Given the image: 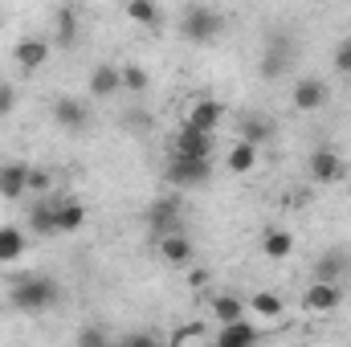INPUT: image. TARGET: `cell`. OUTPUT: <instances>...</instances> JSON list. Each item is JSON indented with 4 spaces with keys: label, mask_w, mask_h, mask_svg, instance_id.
I'll list each match as a JSON object with an SVG mask.
<instances>
[{
    "label": "cell",
    "mask_w": 351,
    "mask_h": 347,
    "mask_svg": "<svg viewBox=\"0 0 351 347\" xmlns=\"http://www.w3.org/2000/svg\"><path fill=\"white\" fill-rule=\"evenodd\" d=\"M90 102L78 94H58L53 98V123L66 131V135H86L90 131Z\"/></svg>",
    "instance_id": "cell-6"
},
{
    "label": "cell",
    "mask_w": 351,
    "mask_h": 347,
    "mask_svg": "<svg viewBox=\"0 0 351 347\" xmlns=\"http://www.w3.org/2000/svg\"><path fill=\"white\" fill-rule=\"evenodd\" d=\"M82 225H86V204H82V200L53 196V229H58V237H66V233H78Z\"/></svg>",
    "instance_id": "cell-16"
},
{
    "label": "cell",
    "mask_w": 351,
    "mask_h": 347,
    "mask_svg": "<svg viewBox=\"0 0 351 347\" xmlns=\"http://www.w3.org/2000/svg\"><path fill=\"white\" fill-rule=\"evenodd\" d=\"M29 229L41 233V237H58V229H53V200H49V196L29 208Z\"/></svg>",
    "instance_id": "cell-26"
},
{
    "label": "cell",
    "mask_w": 351,
    "mask_h": 347,
    "mask_svg": "<svg viewBox=\"0 0 351 347\" xmlns=\"http://www.w3.org/2000/svg\"><path fill=\"white\" fill-rule=\"evenodd\" d=\"M29 172H33L29 160H0V196L4 200L29 196Z\"/></svg>",
    "instance_id": "cell-13"
},
{
    "label": "cell",
    "mask_w": 351,
    "mask_h": 347,
    "mask_svg": "<svg viewBox=\"0 0 351 347\" xmlns=\"http://www.w3.org/2000/svg\"><path fill=\"white\" fill-rule=\"evenodd\" d=\"M58 302H62V286L49 274H21L8 286V307L21 311V315H45Z\"/></svg>",
    "instance_id": "cell-1"
},
{
    "label": "cell",
    "mask_w": 351,
    "mask_h": 347,
    "mask_svg": "<svg viewBox=\"0 0 351 347\" xmlns=\"http://www.w3.org/2000/svg\"><path fill=\"white\" fill-rule=\"evenodd\" d=\"M147 229L156 237H168V233H184V196H160L147 204Z\"/></svg>",
    "instance_id": "cell-5"
},
{
    "label": "cell",
    "mask_w": 351,
    "mask_h": 347,
    "mask_svg": "<svg viewBox=\"0 0 351 347\" xmlns=\"http://www.w3.org/2000/svg\"><path fill=\"white\" fill-rule=\"evenodd\" d=\"M114 94H123V66L98 62L90 70V98H114Z\"/></svg>",
    "instance_id": "cell-17"
},
{
    "label": "cell",
    "mask_w": 351,
    "mask_h": 347,
    "mask_svg": "<svg viewBox=\"0 0 351 347\" xmlns=\"http://www.w3.org/2000/svg\"><path fill=\"white\" fill-rule=\"evenodd\" d=\"M147 86H152L147 70H143V66H135V62H127V66H123V90H127V94H143Z\"/></svg>",
    "instance_id": "cell-29"
},
{
    "label": "cell",
    "mask_w": 351,
    "mask_h": 347,
    "mask_svg": "<svg viewBox=\"0 0 351 347\" xmlns=\"http://www.w3.org/2000/svg\"><path fill=\"white\" fill-rule=\"evenodd\" d=\"M12 110H16V90H12V82L0 78V119H8Z\"/></svg>",
    "instance_id": "cell-33"
},
{
    "label": "cell",
    "mask_w": 351,
    "mask_h": 347,
    "mask_svg": "<svg viewBox=\"0 0 351 347\" xmlns=\"http://www.w3.org/2000/svg\"><path fill=\"white\" fill-rule=\"evenodd\" d=\"M348 270H351L348 250H327L323 258L315 261V282H339Z\"/></svg>",
    "instance_id": "cell-19"
},
{
    "label": "cell",
    "mask_w": 351,
    "mask_h": 347,
    "mask_svg": "<svg viewBox=\"0 0 351 347\" xmlns=\"http://www.w3.org/2000/svg\"><path fill=\"white\" fill-rule=\"evenodd\" d=\"M168 347H208V335H204V323H184L172 331V344Z\"/></svg>",
    "instance_id": "cell-27"
},
{
    "label": "cell",
    "mask_w": 351,
    "mask_h": 347,
    "mask_svg": "<svg viewBox=\"0 0 351 347\" xmlns=\"http://www.w3.org/2000/svg\"><path fill=\"white\" fill-rule=\"evenodd\" d=\"M282 315H286V302H282L278 290H254L245 298V319L250 323H278Z\"/></svg>",
    "instance_id": "cell-14"
},
{
    "label": "cell",
    "mask_w": 351,
    "mask_h": 347,
    "mask_svg": "<svg viewBox=\"0 0 351 347\" xmlns=\"http://www.w3.org/2000/svg\"><path fill=\"white\" fill-rule=\"evenodd\" d=\"M168 156H188V160H213V135H200L180 123V131L168 143Z\"/></svg>",
    "instance_id": "cell-12"
},
{
    "label": "cell",
    "mask_w": 351,
    "mask_h": 347,
    "mask_svg": "<svg viewBox=\"0 0 351 347\" xmlns=\"http://www.w3.org/2000/svg\"><path fill=\"white\" fill-rule=\"evenodd\" d=\"M258 331L262 327H254L250 319L245 323H233V327H221L213 347H258Z\"/></svg>",
    "instance_id": "cell-20"
},
{
    "label": "cell",
    "mask_w": 351,
    "mask_h": 347,
    "mask_svg": "<svg viewBox=\"0 0 351 347\" xmlns=\"http://www.w3.org/2000/svg\"><path fill=\"white\" fill-rule=\"evenodd\" d=\"M127 21H135L139 29H156L160 21H164V12H160V4L156 0H127Z\"/></svg>",
    "instance_id": "cell-23"
},
{
    "label": "cell",
    "mask_w": 351,
    "mask_h": 347,
    "mask_svg": "<svg viewBox=\"0 0 351 347\" xmlns=\"http://www.w3.org/2000/svg\"><path fill=\"white\" fill-rule=\"evenodd\" d=\"M114 347H164L152 331H127V335H119L114 339Z\"/></svg>",
    "instance_id": "cell-32"
},
{
    "label": "cell",
    "mask_w": 351,
    "mask_h": 347,
    "mask_svg": "<svg viewBox=\"0 0 351 347\" xmlns=\"http://www.w3.org/2000/svg\"><path fill=\"white\" fill-rule=\"evenodd\" d=\"M49 188H53V172H49V168H33V172H29V196L45 200Z\"/></svg>",
    "instance_id": "cell-31"
},
{
    "label": "cell",
    "mask_w": 351,
    "mask_h": 347,
    "mask_svg": "<svg viewBox=\"0 0 351 347\" xmlns=\"http://www.w3.org/2000/svg\"><path fill=\"white\" fill-rule=\"evenodd\" d=\"M269 135H274V127H269L265 119H245V123H241V139H245V143H254V147L265 143Z\"/></svg>",
    "instance_id": "cell-30"
},
{
    "label": "cell",
    "mask_w": 351,
    "mask_h": 347,
    "mask_svg": "<svg viewBox=\"0 0 351 347\" xmlns=\"http://www.w3.org/2000/svg\"><path fill=\"white\" fill-rule=\"evenodd\" d=\"M343 307V282H311L302 290V311L306 315H335Z\"/></svg>",
    "instance_id": "cell-8"
},
{
    "label": "cell",
    "mask_w": 351,
    "mask_h": 347,
    "mask_svg": "<svg viewBox=\"0 0 351 347\" xmlns=\"http://www.w3.org/2000/svg\"><path fill=\"white\" fill-rule=\"evenodd\" d=\"M262 254L269 261H286L294 254V237H290V229H265L262 233Z\"/></svg>",
    "instance_id": "cell-22"
},
{
    "label": "cell",
    "mask_w": 351,
    "mask_h": 347,
    "mask_svg": "<svg viewBox=\"0 0 351 347\" xmlns=\"http://www.w3.org/2000/svg\"><path fill=\"white\" fill-rule=\"evenodd\" d=\"M290 70V37H269L265 41V58H262V78H282Z\"/></svg>",
    "instance_id": "cell-18"
},
{
    "label": "cell",
    "mask_w": 351,
    "mask_h": 347,
    "mask_svg": "<svg viewBox=\"0 0 351 347\" xmlns=\"http://www.w3.org/2000/svg\"><path fill=\"white\" fill-rule=\"evenodd\" d=\"M164 180L176 192H192L200 184L213 180V160H188V156H168V168H164Z\"/></svg>",
    "instance_id": "cell-3"
},
{
    "label": "cell",
    "mask_w": 351,
    "mask_h": 347,
    "mask_svg": "<svg viewBox=\"0 0 351 347\" xmlns=\"http://www.w3.org/2000/svg\"><path fill=\"white\" fill-rule=\"evenodd\" d=\"M225 29V12L213 4H184L180 8V37L192 45H213Z\"/></svg>",
    "instance_id": "cell-2"
},
{
    "label": "cell",
    "mask_w": 351,
    "mask_h": 347,
    "mask_svg": "<svg viewBox=\"0 0 351 347\" xmlns=\"http://www.w3.org/2000/svg\"><path fill=\"white\" fill-rule=\"evenodd\" d=\"M327 98H331V86H327L323 78H315V74L298 78V82H294V90H290V102H294V110H302V115L323 110V106H327Z\"/></svg>",
    "instance_id": "cell-10"
},
{
    "label": "cell",
    "mask_w": 351,
    "mask_h": 347,
    "mask_svg": "<svg viewBox=\"0 0 351 347\" xmlns=\"http://www.w3.org/2000/svg\"><path fill=\"white\" fill-rule=\"evenodd\" d=\"M74 347H114V339H110V331H106V327H98V323H86V327L78 331Z\"/></svg>",
    "instance_id": "cell-28"
},
{
    "label": "cell",
    "mask_w": 351,
    "mask_h": 347,
    "mask_svg": "<svg viewBox=\"0 0 351 347\" xmlns=\"http://www.w3.org/2000/svg\"><path fill=\"white\" fill-rule=\"evenodd\" d=\"M208 347H213V344H208Z\"/></svg>",
    "instance_id": "cell-36"
},
{
    "label": "cell",
    "mask_w": 351,
    "mask_h": 347,
    "mask_svg": "<svg viewBox=\"0 0 351 347\" xmlns=\"http://www.w3.org/2000/svg\"><path fill=\"white\" fill-rule=\"evenodd\" d=\"M225 168L233 176H245L258 168V147L254 143H245V139H237L233 147H229V156H225Z\"/></svg>",
    "instance_id": "cell-21"
},
{
    "label": "cell",
    "mask_w": 351,
    "mask_h": 347,
    "mask_svg": "<svg viewBox=\"0 0 351 347\" xmlns=\"http://www.w3.org/2000/svg\"><path fill=\"white\" fill-rule=\"evenodd\" d=\"M335 70H339V74H351V37H343V41L335 45Z\"/></svg>",
    "instance_id": "cell-34"
},
{
    "label": "cell",
    "mask_w": 351,
    "mask_h": 347,
    "mask_svg": "<svg viewBox=\"0 0 351 347\" xmlns=\"http://www.w3.org/2000/svg\"><path fill=\"white\" fill-rule=\"evenodd\" d=\"M306 176H311L315 184H323V188L343 184V180H348V160H343L335 147H315V152L306 156Z\"/></svg>",
    "instance_id": "cell-7"
},
{
    "label": "cell",
    "mask_w": 351,
    "mask_h": 347,
    "mask_svg": "<svg viewBox=\"0 0 351 347\" xmlns=\"http://www.w3.org/2000/svg\"><path fill=\"white\" fill-rule=\"evenodd\" d=\"M208 319L217 327H233V323H245V298L233 294V290H221L208 298Z\"/></svg>",
    "instance_id": "cell-15"
},
{
    "label": "cell",
    "mask_w": 351,
    "mask_h": 347,
    "mask_svg": "<svg viewBox=\"0 0 351 347\" xmlns=\"http://www.w3.org/2000/svg\"><path fill=\"white\" fill-rule=\"evenodd\" d=\"M25 229H16V225H0V265H8V261H16L25 254Z\"/></svg>",
    "instance_id": "cell-24"
},
{
    "label": "cell",
    "mask_w": 351,
    "mask_h": 347,
    "mask_svg": "<svg viewBox=\"0 0 351 347\" xmlns=\"http://www.w3.org/2000/svg\"><path fill=\"white\" fill-rule=\"evenodd\" d=\"M156 254L172 270H188L196 261V246H192L188 233H168V237H156Z\"/></svg>",
    "instance_id": "cell-11"
},
{
    "label": "cell",
    "mask_w": 351,
    "mask_h": 347,
    "mask_svg": "<svg viewBox=\"0 0 351 347\" xmlns=\"http://www.w3.org/2000/svg\"><path fill=\"white\" fill-rule=\"evenodd\" d=\"M78 29H82V21H78V8H58V25H53V41L62 45V49H70L74 41H78Z\"/></svg>",
    "instance_id": "cell-25"
},
{
    "label": "cell",
    "mask_w": 351,
    "mask_h": 347,
    "mask_svg": "<svg viewBox=\"0 0 351 347\" xmlns=\"http://www.w3.org/2000/svg\"><path fill=\"white\" fill-rule=\"evenodd\" d=\"M221 123H225V102L213 98V94H196L188 102V110H184V127H192L200 135H217Z\"/></svg>",
    "instance_id": "cell-4"
},
{
    "label": "cell",
    "mask_w": 351,
    "mask_h": 347,
    "mask_svg": "<svg viewBox=\"0 0 351 347\" xmlns=\"http://www.w3.org/2000/svg\"><path fill=\"white\" fill-rule=\"evenodd\" d=\"M49 53H53V41L49 37H33V33L12 45V62L21 66V74H37L49 62Z\"/></svg>",
    "instance_id": "cell-9"
},
{
    "label": "cell",
    "mask_w": 351,
    "mask_h": 347,
    "mask_svg": "<svg viewBox=\"0 0 351 347\" xmlns=\"http://www.w3.org/2000/svg\"><path fill=\"white\" fill-rule=\"evenodd\" d=\"M0 25H4V12H0Z\"/></svg>",
    "instance_id": "cell-35"
}]
</instances>
